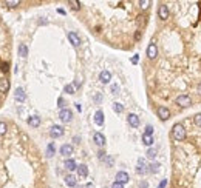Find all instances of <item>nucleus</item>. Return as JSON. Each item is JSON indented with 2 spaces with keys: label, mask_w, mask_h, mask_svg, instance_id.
Wrapping results in <instances>:
<instances>
[{
  "label": "nucleus",
  "mask_w": 201,
  "mask_h": 188,
  "mask_svg": "<svg viewBox=\"0 0 201 188\" xmlns=\"http://www.w3.org/2000/svg\"><path fill=\"white\" fill-rule=\"evenodd\" d=\"M172 136H173V139L175 141H184L186 139V128L181 125V123H176V125H173V128H172Z\"/></svg>",
  "instance_id": "f257e3e1"
},
{
  "label": "nucleus",
  "mask_w": 201,
  "mask_h": 188,
  "mask_svg": "<svg viewBox=\"0 0 201 188\" xmlns=\"http://www.w3.org/2000/svg\"><path fill=\"white\" fill-rule=\"evenodd\" d=\"M175 103H176L178 106H181V108H189V106L192 105V99H190V96H187V94H181V96H178V97L175 99Z\"/></svg>",
  "instance_id": "f03ea898"
},
{
  "label": "nucleus",
  "mask_w": 201,
  "mask_h": 188,
  "mask_svg": "<svg viewBox=\"0 0 201 188\" xmlns=\"http://www.w3.org/2000/svg\"><path fill=\"white\" fill-rule=\"evenodd\" d=\"M59 119H60L64 123L71 122V119H73V113H71V110H68V108L60 110V111H59Z\"/></svg>",
  "instance_id": "7ed1b4c3"
},
{
  "label": "nucleus",
  "mask_w": 201,
  "mask_h": 188,
  "mask_svg": "<svg viewBox=\"0 0 201 188\" xmlns=\"http://www.w3.org/2000/svg\"><path fill=\"white\" fill-rule=\"evenodd\" d=\"M50 136H51L53 139H57V137L64 136V128H62L60 125H54V127H51V130H50Z\"/></svg>",
  "instance_id": "20e7f679"
},
{
  "label": "nucleus",
  "mask_w": 201,
  "mask_h": 188,
  "mask_svg": "<svg viewBox=\"0 0 201 188\" xmlns=\"http://www.w3.org/2000/svg\"><path fill=\"white\" fill-rule=\"evenodd\" d=\"M156 114H158V117H160L161 120H167L170 117V111L165 106H158L156 108Z\"/></svg>",
  "instance_id": "39448f33"
},
{
  "label": "nucleus",
  "mask_w": 201,
  "mask_h": 188,
  "mask_svg": "<svg viewBox=\"0 0 201 188\" xmlns=\"http://www.w3.org/2000/svg\"><path fill=\"white\" fill-rule=\"evenodd\" d=\"M158 17H160L161 20H167L169 19V6L167 5H160L158 6Z\"/></svg>",
  "instance_id": "423d86ee"
},
{
  "label": "nucleus",
  "mask_w": 201,
  "mask_h": 188,
  "mask_svg": "<svg viewBox=\"0 0 201 188\" xmlns=\"http://www.w3.org/2000/svg\"><path fill=\"white\" fill-rule=\"evenodd\" d=\"M67 37H68V40H70V43L73 45V47H79L80 45V39H79V36L74 33V31H70L68 34H67Z\"/></svg>",
  "instance_id": "0eeeda50"
},
{
  "label": "nucleus",
  "mask_w": 201,
  "mask_h": 188,
  "mask_svg": "<svg viewBox=\"0 0 201 188\" xmlns=\"http://www.w3.org/2000/svg\"><path fill=\"white\" fill-rule=\"evenodd\" d=\"M156 56H158V48H156V43H150L149 47H147V57L149 59H156Z\"/></svg>",
  "instance_id": "6e6552de"
},
{
  "label": "nucleus",
  "mask_w": 201,
  "mask_h": 188,
  "mask_svg": "<svg viewBox=\"0 0 201 188\" xmlns=\"http://www.w3.org/2000/svg\"><path fill=\"white\" fill-rule=\"evenodd\" d=\"M127 122H128V125L133 127V128L139 127V117H138L136 114H128V116H127Z\"/></svg>",
  "instance_id": "1a4fd4ad"
},
{
  "label": "nucleus",
  "mask_w": 201,
  "mask_h": 188,
  "mask_svg": "<svg viewBox=\"0 0 201 188\" xmlns=\"http://www.w3.org/2000/svg\"><path fill=\"white\" fill-rule=\"evenodd\" d=\"M93 141H94V143H96L98 146H104V145H105V136H104L102 133H94Z\"/></svg>",
  "instance_id": "9d476101"
},
{
  "label": "nucleus",
  "mask_w": 201,
  "mask_h": 188,
  "mask_svg": "<svg viewBox=\"0 0 201 188\" xmlns=\"http://www.w3.org/2000/svg\"><path fill=\"white\" fill-rule=\"evenodd\" d=\"M99 80H101L102 83H108V82L112 80V73H110V71H107V69L101 71V74H99Z\"/></svg>",
  "instance_id": "9b49d317"
},
{
  "label": "nucleus",
  "mask_w": 201,
  "mask_h": 188,
  "mask_svg": "<svg viewBox=\"0 0 201 188\" xmlns=\"http://www.w3.org/2000/svg\"><path fill=\"white\" fill-rule=\"evenodd\" d=\"M94 123H96L98 127H102V125H104V113H102L101 110H98V111L94 113Z\"/></svg>",
  "instance_id": "f8f14e48"
},
{
  "label": "nucleus",
  "mask_w": 201,
  "mask_h": 188,
  "mask_svg": "<svg viewBox=\"0 0 201 188\" xmlns=\"http://www.w3.org/2000/svg\"><path fill=\"white\" fill-rule=\"evenodd\" d=\"M60 154L62 156H70V154H73V145H70V143H65V145H62L60 146Z\"/></svg>",
  "instance_id": "ddd939ff"
},
{
  "label": "nucleus",
  "mask_w": 201,
  "mask_h": 188,
  "mask_svg": "<svg viewBox=\"0 0 201 188\" xmlns=\"http://www.w3.org/2000/svg\"><path fill=\"white\" fill-rule=\"evenodd\" d=\"M147 171H149V168H147V165H146L144 159H139V160H138V167H136V173L144 174V173H147Z\"/></svg>",
  "instance_id": "4468645a"
},
{
  "label": "nucleus",
  "mask_w": 201,
  "mask_h": 188,
  "mask_svg": "<svg viewBox=\"0 0 201 188\" xmlns=\"http://www.w3.org/2000/svg\"><path fill=\"white\" fill-rule=\"evenodd\" d=\"M14 97H16V100L17 102H25L26 100V94H25V91H23V88H17L16 90V94H14Z\"/></svg>",
  "instance_id": "2eb2a0df"
},
{
  "label": "nucleus",
  "mask_w": 201,
  "mask_h": 188,
  "mask_svg": "<svg viewBox=\"0 0 201 188\" xmlns=\"http://www.w3.org/2000/svg\"><path fill=\"white\" fill-rule=\"evenodd\" d=\"M128 174L125 171H118L116 173V182H121V184H127L128 182Z\"/></svg>",
  "instance_id": "dca6fc26"
},
{
  "label": "nucleus",
  "mask_w": 201,
  "mask_h": 188,
  "mask_svg": "<svg viewBox=\"0 0 201 188\" xmlns=\"http://www.w3.org/2000/svg\"><path fill=\"white\" fill-rule=\"evenodd\" d=\"M8 90H9V80L5 79V77H2V79H0V93L6 94Z\"/></svg>",
  "instance_id": "f3484780"
},
{
  "label": "nucleus",
  "mask_w": 201,
  "mask_h": 188,
  "mask_svg": "<svg viewBox=\"0 0 201 188\" xmlns=\"http://www.w3.org/2000/svg\"><path fill=\"white\" fill-rule=\"evenodd\" d=\"M28 125L33 127V128H37L40 125V117L39 116H31V117L28 119Z\"/></svg>",
  "instance_id": "a211bd4d"
},
{
  "label": "nucleus",
  "mask_w": 201,
  "mask_h": 188,
  "mask_svg": "<svg viewBox=\"0 0 201 188\" xmlns=\"http://www.w3.org/2000/svg\"><path fill=\"white\" fill-rule=\"evenodd\" d=\"M65 168L68 171H74V170H78V165H76V162L73 159H67L65 160Z\"/></svg>",
  "instance_id": "6ab92c4d"
},
{
  "label": "nucleus",
  "mask_w": 201,
  "mask_h": 188,
  "mask_svg": "<svg viewBox=\"0 0 201 188\" xmlns=\"http://www.w3.org/2000/svg\"><path fill=\"white\" fill-rule=\"evenodd\" d=\"M78 174H79V177H87L88 176L87 165H78Z\"/></svg>",
  "instance_id": "aec40b11"
},
{
  "label": "nucleus",
  "mask_w": 201,
  "mask_h": 188,
  "mask_svg": "<svg viewBox=\"0 0 201 188\" xmlns=\"http://www.w3.org/2000/svg\"><path fill=\"white\" fill-rule=\"evenodd\" d=\"M142 142H144V145L152 146L155 141H153V136H152V134H142Z\"/></svg>",
  "instance_id": "412c9836"
},
{
  "label": "nucleus",
  "mask_w": 201,
  "mask_h": 188,
  "mask_svg": "<svg viewBox=\"0 0 201 188\" xmlns=\"http://www.w3.org/2000/svg\"><path fill=\"white\" fill-rule=\"evenodd\" d=\"M65 184H67L68 187H76V177H74L73 174L65 176Z\"/></svg>",
  "instance_id": "4be33fe9"
},
{
  "label": "nucleus",
  "mask_w": 201,
  "mask_h": 188,
  "mask_svg": "<svg viewBox=\"0 0 201 188\" xmlns=\"http://www.w3.org/2000/svg\"><path fill=\"white\" fill-rule=\"evenodd\" d=\"M19 56H20V57H26V56H28V48H26L25 43H20V45H19Z\"/></svg>",
  "instance_id": "5701e85b"
},
{
  "label": "nucleus",
  "mask_w": 201,
  "mask_h": 188,
  "mask_svg": "<svg viewBox=\"0 0 201 188\" xmlns=\"http://www.w3.org/2000/svg\"><path fill=\"white\" fill-rule=\"evenodd\" d=\"M64 91H65L67 94H74L76 93V87H74V83H68V85H65Z\"/></svg>",
  "instance_id": "b1692460"
},
{
  "label": "nucleus",
  "mask_w": 201,
  "mask_h": 188,
  "mask_svg": "<svg viewBox=\"0 0 201 188\" xmlns=\"http://www.w3.org/2000/svg\"><path fill=\"white\" fill-rule=\"evenodd\" d=\"M160 167L161 165L158 163V162H153V163H150V165H149V171L155 174V173H158V171H160Z\"/></svg>",
  "instance_id": "393cba45"
},
{
  "label": "nucleus",
  "mask_w": 201,
  "mask_h": 188,
  "mask_svg": "<svg viewBox=\"0 0 201 188\" xmlns=\"http://www.w3.org/2000/svg\"><path fill=\"white\" fill-rule=\"evenodd\" d=\"M54 151H56L54 143H50V145L46 146V157H53V156H54Z\"/></svg>",
  "instance_id": "a878e982"
},
{
  "label": "nucleus",
  "mask_w": 201,
  "mask_h": 188,
  "mask_svg": "<svg viewBox=\"0 0 201 188\" xmlns=\"http://www.w3.org/2000/svg\"><path fill=\"white\" fill-rule=\"evenodd\" d=\"M146 154H147V157H149V159H155V157H156V154H158V150H156V148H149Z\"/></svg>",
  "instance_id": "bb28decb"
},
{
  "label": "nucleus",
  "mask_w": 201,
  "mask_h": 188,
  "mask_svg": "<svg viewBox=\"0 0 201 188\" xmlns=\"http://www.w3.org/2000/svg\"><path fill=\"white\" fill-rule=\"evenodd\" d=\"M113 111H115V113H118V114H121V113L124 111L122 103H119V102H115V103H113Z\"/></svg>",
  "instance_id": "cd10ccee"
},
{
  "label": "nucleus",
  "mask_w": 201,
  "mask_h": 188,
  "mask_svg": "<svg viewBox=\"0 0 201 188\" xmlns=\"http://www.w3.org/2000/svg\"><path fill=\"white\" fill-rule=\"evenodd\" d=\"M68 5L74 9V11H78V9H80V3L78 2V0H68Z\"/></svg>",
  "instance_id": "c85d7f7f"
},
{
  "label": "nucleus",
  "mask_w": 201,
  "mask_h": 188,
  "mask_svg": "<svg viewBox=\"0 0 201 188\" xmlns=\"http://www.w3.org/2000/svg\"><path fill=\"white\" fill-rule=\"evenodd\" d=\"M5 5H6V6H9V8H16V6H19V5H20V2H19V0H6V2H5Z\"/></svg>",
  "instance_id": "c756f323"
},
{
  "label": "nucleus",
  "mask_w": 201,
  "mask_h": 188,
  "mask_svg": "<svg viewBox=\"0 0 201 188\" xmlns=\"http://www.w3.org/2000/svg\"><path fill=\"white\" fill-rule=\"evenodd\" d=\"M8 131V125L5 122H0V136H5Z\"/></svg>",
  "instance_id": "7c9ffc66"
},
{
  "label": "nucleus",
  "mask_w": 201,
  "mask_h": 188,
  "mask_svg": "<svg viewBox=\"0 0 201 188\" xmlns=\"http://www.w3.org/2000/svg\"><path fill=\"white\" fill-rule=\"evenodd\" d=\"M194 122H195V125H197V127H200L201 128V113H198V114H195V116H194Z\"/></svg>",
  "instance_id": "2f4dec72"
},
{
  "label": "nucleus",
  "mask_w": 201,
  "mask_h": 188,
  "mask_svg": "<svg viewBox=\"0 0 201 188\" xmlns=\"http://www.w3.org/2000/svg\"><path fill=\"white\" fill-rule=\"evenodd\" d=\"M139 6H141L142 9H147V8L150 6V0H141V2H139Z\"/></svg>",
  "instance_id": "473e14b6"
},
{
  "label": "nucleus",
  "mask_w": 201,
  "mask_h": 188,
  "mask_svg": "<svg viewBox=\"0 0 201 188\" xmlns=\"http://www.w3.org/2000/svg\"><path fill=\"white\" fill-rule=\"evenodd\" d=\"M152 133H153V127H152V125H147V127H146L144 134H152Z\"/></svg>",
  "instance_id": "72a5a7b5"
},
{
  "label": "nucleus",
  "mask_w": 201,
  "mask_h": 188,
  "mask_svg": "<svg viewBox=\"0 0 201 188\" xmlns=\"http://www.w3.org/2000/svg\"><path fill=\"white\" fill-rule=\"evenodd\" d=\"M112 188H124V184H121V182H116V181H115V182L112 184Z\"/></svg>",
  "instance_id": "f704fd0d"
},
{
  "label": "nucleus",
  "mask_w": 201,
  "mask_h": 188,
  "mask_svg": "<svg viewBox=\"0 0 201 188\" xmlns=\"http://www.w3.org/2000/svg\"><path fill=\"white\" fill-rule=\"evenodd\" d=\"M118 91H119V87L115 83V85H112V93L113 94H118Z\"/></svg>",
  "instance_id": "c9c22d12"
},
{
  "label": "nucleus",
  "mask_w": 201,
  "mask_h": 188,
  "mask_svg": "<svg viewBox=\"0 0 201 188\" xmlns=\"http://www.w3.org/2000/svg\"><path fill=\"white\" fill-rule=\"evenodd\" d=\"M165 187H167V179H162L161 184L158 185V188H165Z\"/></svg>",
  "instance_id": "e433bc0d"
},
{
  "label": "nucleus",
  "mask_w": 201,
  "mask_h": 188,
  "mask_svg": "<svg viewBox=\"0 0 201 188\" xmlns=\"http://www.w3.org/2000/svg\"><path fill=\"white\" fill-rule=\"evenodd\" d=\"M57 103H59V105H57V106H59V108H60V110H64V106H65V105H64V99H62V97H60V99H59V100H57Z\"/></svg>",
  "instance_id": "4c0bfd02"
},
{
  "label": "nucleus",
  "mask_w": 201,
  "mask_h": 188,
  "mask_svg": "<svg viewBox=\"0 0 201 188\" xmlns=\"http://www.w3.org/2000/svg\"><path fill=\"white\" fill-rule=\"evenodd\" d=\"M105 162H107V165H108V167H112V165H113V159H112V157H105Z\"/></svg>",
  "instance_id": "58836bf2"
},
{
  "label": "nucleus",
  "mask_w": 201,
  "mask_h": 188,
  "mask_svg": "<svg viewBox=\"0 0 201 188\" xmlns=\"http://www.w3.org/2000/svg\"><path fill=\"white\" fill-rule=\"evenodd\" d=\"M98 154H99V159H101V160H105V153H104V151H99Z\"/></svg>",
  "instance_id": "ea45409f"
},
{
  "label": "nucleus",
  "mask_w": 201,
  "mask_h": 188,
  "mask_svg": "<svg viewBox=\"0 0 201 188\" xmlns=\"http://www.w3.org/2000/svg\"><path fill=\"white\" fill-rule=\"evenodd\" d=\"M2 71H5V73L8 71V63H6V62H5V63H2Z\"/></svg>",
  "instance_id": "a19ab883"
},
{
  "label": "nucleus",
  "mask_w": 201,
  "mask_h": 188,
  "mask_svg": "<svg viewBox=\"0 0 201 188\" xmlns=\"http://www.w3.org/2000/svg\"><path fill=\"white\" fill-rule=\"evenodd\" d=\"M139 188H147V182H141V184H139Z\"/></svg>",
  "instance_id": "79ce46f5"
},
{
  "label": "nucleus",
  "mask_w": 201,
  "mask_h": 188,
  "mask_svg": "<svg viewBox=\"0 0 201 188\" xmlns=\"http://www.w3.org/2000/svg\"><path fill=\"white\" fill-rule=\"evenodd\" d=\"M138 59H139V57H138V56H135V57L132 59V62H133V63H138Z\"/></svg>",
  "instance_id": "37998d69"
},
{
  "label": "nucleus",
  "mask_w": 201,
  "mask_h": 188,
  "mask_svg": "<svg viewBox=\"0 0 201 188\" xmlns=\"http://www.w3.org/2000/svg\"><path fill=\"white\" fill-rule=\"evenodd\" d=\"M198 93H200V96H201V83L198 85Z\"/></svg>",
  "instance_id": "c03bdc74"
}]
</instances>
